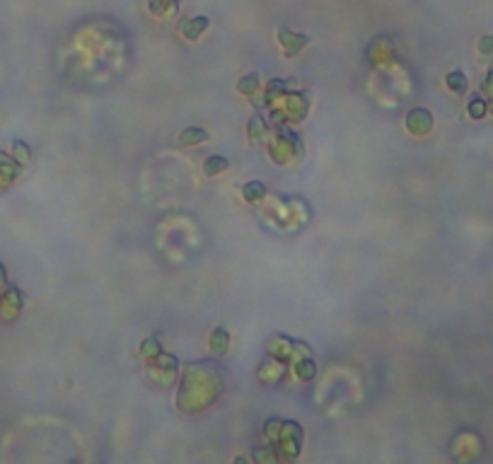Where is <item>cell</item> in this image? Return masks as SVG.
Listing matches in <instances>:
<instances>
[{"instance_id": "obj_8", "label": "cell", "mask_w": 493, "mask_h": 464, "mask_svg": "<svg viewBox=\"0 0 493 464\" xmlns=\"http://www.w3.org/2000/svg\"><path fill=\"white\" fill-rule=\"evenodd\" d=\"M447 87H450V90H455V92H462V90L467 87V80H464V75H462L459 70H455V73H450V75H447Z\"/></svg>"}, {"instance_id": "obj_9", "label": "cell", "mask_w": 493, "mask_h": 464, "mask_svg": "<svg viewBox=\"0 0 493 464\" xmlns=\"http://www.w3.org/2000/svg\"><path fill=\"white\" fill-rule=\"evenodd\" d=\"M12 152H15V157H17L19 162H29V157H32L29 145L22 143V140H15V143H12Z\"/></svg>"}, {"instance_id": "obj_4", "label": "cell", "mask_w": 493, "mask_h": 464, "mask_svg": "<svg viewBox=\"0 0 493 464\" xmlns=\"http://www.w3.org/2000/svg\"><path fill=\"white\" fill-rule=\"evenodd\" d=\"M230 344V336H228V331L222 329V327H218V329L213 331V336H211V346L215 353H222L225 348H228Z\"/></svg>"}, {"instance_id": "obj_7", "label": "cell", "mask_w": 493, "mask_h": 464, "mask_svg": "<svg viewBox=\"0 0 493 464\" xmlns=\"http://www.w3.org/2000/svg\"><path fill=\"white\" fill-rule=\"evenodd\" d=\"M256 85H259V75H254V73H252V75H246V77H242V80H239L237 90H239L242 94H252V92L256 90Z\"/></svg>"}, {"instance_id": "obj_2", "label": "cell", "mask_w": 493, "mask_h": 464, "mask_svg": "<svg viewBox=\"0 0 493 464\" xmlns=\"http://www.w3.org/2000/svg\"><path fill=\"white\" fill-rule=\"evenodd\" d=\"M228 157H222V155H211L208 160L203 162V172L208 174V177H215V174H220V172H225L228 169Z\"/></svg>"}, {"instance_id": "obj_3", "label": "cell", "mask_w": 493, "mask_h": 464, "mask_svg": "<svg viewBox=\"0 0 493 464\" xmlns=\"http://www.w3.org/2000/svg\"><path fill=\"white\" fill-rule=\"evenodd\" d=\"M208 133H206L203 128H184L181 131V138H179V143L181 145H194V143H203Z\"/></svg>"}, {"instance_id": "obj_1", "label": "cell", "mask_w": 493, "mask_h": 464, "mask_svg": "<svg viewBox=\"0 0 493 464\" xmlns=\"http://www.w3.org/2000/svg\"><path fill=\"white\" fill-rule=\"evenodd\" d=\"M208 25H211V19H208V17H203V15L191 17L189 22H184V25H181V34H184L187 39H191V42H194V39H198V36H201V34L208 29Z\"/></svg>"}, {"instance_id": "obj_5", "label": "cell", "mask_w": 493, "mask_h": 464, "mask_svg": "<svg viewBox=\"0 0 493 464\" xmlns=\"http://www.w3.org/2000/svg\"><path fill=\"white\" fill-rule=\"evenodd\" d=\"M264 194H266V186L261 184V181H249V184L244 186V198H246V201H259Z\"/></svg>"}, {"instance_id": "obj_10", "label": "cell", "mask_w": 493, "mask_h": 464, "mask_svg": "<svg viewBox=\"0 0 493 464\" xmlns=\"http://www.w3.org/2000/svg\"><path fill=\"white\" fill-rule=\"evenodd\" d=\"M3 157H5V155H3V152H0V160H3Z\"/></svg>"}, {"instance_id": "obj_6", "label": "cell", "mask_w": 493, "mask_h": 464, "mask_svg": "<svg viewBox=\"0 0 493 464\" xmlns=\"http://www.w3.org/2000/svg\"><path fill=\"white\" fill-rule=\"evenodd\" d=\"M0 177L5 179V181H12V179L17 177V165L12 160H8V157H3V160H0Z\"/></svg>"}]
</instances>
